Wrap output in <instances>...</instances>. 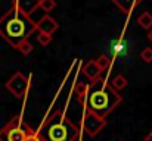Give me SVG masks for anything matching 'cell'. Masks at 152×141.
<instances>
[{"label":"cell","instance_id":"obj_1","mask_svg":"<svg viewBox=\"0 0 152 141\" xmlns=\"http://www.w3.org/2000/svg\"><path fill=\"white\" fill-rule=\"evenodd\" d=\"M75 95L81 106H84V109L92 110L103 119L123 101L121 94L115 91L111 84L102 77L90 84L78 82L75 85Z\"/></svg>","mask_w":152,"mask_h":141},{"label":"cell","instance_id":"obj_2","mask_svg":"<svg viewBox=\"0 0 152 141\" xmlns=\"http://www.w3.org/2000/svg\"><path fill=\"white\" fill-rule=\"evenodd\" d=\"M36 31V22L25 16L12 1V7L0 16V37L10 47L16 48Z\"/></svg>","mask_w":152,"mask_h":141},{"label":"cell","instance_id":"obj_3","mask_svg":"<svg viewBox=\"0 0 152 141\" xmlns=\"http://www.w3.org/2000/svg\"><path fill=\"white\" fill-rule=\"evenodd\" d=\"M45 141H75L80 135V129L64 113V110H53L46 122L36 129Z\"/></svg>","mask_w":152,"mask_h":141},{"label":"cell","instance_id":"obj_4","mask_svg":"<svg viewBox=\"0 0 152 141\" xmlns=\"http://www.w3.org/2000/svg\"><path fill=\"white\" fill-rule=\"evenodd\" d=\"M30 128L22 116L16 115L0 129V141H24Z\"/></svg>","mask_w":152,"mask_h":141},{"label":"cell","instance_id":"obj_5","mask_svg":"<svg viewBox=\"0 0 152 141\" xmlns=\"http://www.w3.org/2000/svg\"><path fill=\"white\" fill-rule=\"evenodd\" d=\"M81 127L84 129V132L89 137H96L102 129L106 127V119H103L101 116H98L96 113H93L92 110H84L83 115V121H81Z\"/></svg>","mask_w":152,"mask_h":141},{"label":"cell","instance_id":"obj_6","mask_svg":"<svg viewBox=\"0 0 152 141\" xmlns=\"http://www.w3.org/2000/svg\"><path fill=\"white\" fill-rule=\"evenodd\" d=\"M28 84H30L28 78L22 72H15L9 78V81L4 84V87H6V90L9 93L13 94V97L22 98L25 95V93H27V90H28Z\"/></svg>","mask_w":152,"mask_h":141},{"label":"cell","instance_id":"obj_7","mask_svg":"<svg viewBox=\"0 0 152 141\" xmlns=\"http://www.w3.org/2000/svg\"><path fill=\"white\" fill-rule=\"evenodd\" d=\"M59 28V24L49 15H43L37 19L36 22V31H39L40 34H48L52 35L56 30Z\"/></svg>","mask_w":152,"mask_h":141},{"label":"cell","instance_id":"obj_8","mask_svg":"<svg viewBox=\"0 0 152 141\" xmlns=\"http://www.w3.org/2000/svg\"><path fill=\"white\" fill-rule=\"evenodd\" d=\"M15 6L30 19L33 18V13H36V10L39 9L40 0H13Z\"/></svg>","mask_w":152,"mask_h":141},{"label":"cell","instance_id":"obj_9","mask_svg":"<svg viewBox=\"0 0 152 141\" xmlns=\"http://www.w3.org/2000/svg\"><path fill=\"white\" fill-rule=\"evenodd\" d=\"M124 15H130L136 6H139L143 0H111Z\"/></svg>","mask_w":152,"mask_h":141},{"label":"cell","instance_id":"obj_10","mask_svg":"<svg viewBox=\"0 0 152 141\" xmlns=\"http://www.w3.org/2000/svg\"><path fill=\"white\" fill-rule=\"evenodd\" d=\"M83 74L90 80V82H93L95 80H98L101 77L102 72H101V69L98 68V65H96L95 60H87L84 63V66H83Z\"/></svg>","mask_w":152,"mask_h":141},{"label":"cell","instance_id":"obj_11","mask_svg":"<svg viewBox=\"0 0 152 141\" xmlns=\"http://www.w3.org/2000/svg\"><path fill=\"white\" fill-rule=\"evenodd\" d=\"M129 51V46H127V41L124 38H117L111 43V53L114 57H120V56H126Z\"/></svg>","mask_w":152,"mask_h":141},{"label":"cell","instance_id":"obj_12","mask_svg":"<svg viewBox=\"0 0 152 141\" xmlns=\"http://www.w3.org/2000/svg\"><path fill=\"white\" fill-rule=\"evenodd\" d=\"M111 84V87L115 90V91H120V90H124L127 85H129V81H127V78L123 75V74H118L114 80H112V82H109Z\"/></svg>","mask_w":152,"mask_h":141},{"label":"cell","instance_id":"obj_13","mask_svg":"<svg viewBox=\"0 0 152 141\" xmlns=\"http://www.w3.org/2000/svg\"><path fill=\"white\" fill-rule=\"evenodd\" d=\"M137 24L143 28V30H151L152 28V15L149 12H143L139 18H137Z\"/></svg>","mask_w":152,"mask_h":141},{"label":"cell","instance_id":"obj_14","mask_svg":"<svg viewBox=\"0 0 152 141\" xmlns=\"http://www.w3.org/2000/svg\"><path fill=\"white\" fill-rule=\"evenodd\" d=\"M96 62V65H98V68L101 69V72L103 71H106L108 68H109V65H111V59H108V56L105 54V53H102L101 56L95 60Z\"/></svg>","mask_w":152,"mask_h":141},{"label":"cell","instance_id":"obj_15","mask_svg":"<svg viewBox=\"0 0 152 141\" xmlns=\"http://www.w3.org/2000/svg\"><path fill=\"white\" fill-rule=\"evenodd\" d=\"M56 7V1L55 0H40L39 9H42L45 13H49Z\"/></svg>","mask_w":152,"mask_h":141},{"label":"cell","instance_id":"obj_16","mask_svg":"<svg viewBox=\"0 0 152 141\" xmlns=\"http://www.w3.org/2000/svg\"><path fill=\"white\" fill-rule=\"evenodd\" d=\"M24 141H45V140H43V137L36 129L30 128L28 132H27V135H25V138H24Z\"/></svg>","mask_w":152,"mask_h":141},{"label":"cell","instance_id":"obj_17","mask_svg":"<svg viewBox=\"0 0 152 141\" xmlns=\"http://www.w3.org/2000/svg\"><path fill=\"white\" fill-rule=\"evenodd\" d=\"M18 50L24 54V56H28L33 50H34V47H33V44L28 41V40H25V41H22L21 44H19V47H18Z\"/></svg>","mask_w":152,"mask_h":141},{"label":"cell","instance_id":"obj_18","mask_svg":"<svg viewBox=\"0 0 152 141\" xmlns=\"http://www.w3.org/2000/svg\"><path fill=\"white\" fill-rule=\"evenodd\" d=\"M140 59H142L145 63H151L152 62V48L151 47H146V48L142 50V53H140Z\"/></svg>","mask_w":152,"mask_h":141},{"label":"cell","instance_id":"obj_19","mask_svg":"<svg viewBox=\"0 0 152 141\" xmlns=\"http://www.w3.org/2000/svg\"><path fill=\"white\" fill-rule=\"evenodd\" d=\"M37 41L42 44V46H49L52 41V35H48V34H40L39 33V35H37Z\"/></svg>","mask_w":152,"mask_h":141},{"label":"cell","instance_id":"obj_20","mask_svg":"<svg viewBox=\"0 0 152 141\" xmlns=\"http://www.w3.org/2000/svg\"><path fill=\"white\" fill-rule=\"evenodd\" d=\"M143 141H152V131H149V134L143 138Z\"/></svg>","mask_w":152,"mask_h":141},{"label":"cell","instance_id":"obj_21","mask_svg":"<svg viewBox=\"0 0 152 141\" xmlns=\"http://www.w3.org/2000/svg\"><path fill=\"white\" fill-rule=\"evenodd\" d=\"M148 40H149V41L152 43V28H151V31L148 33Z\"/></svg>","mask_w":152,"mask_h":141}]
</instances>
